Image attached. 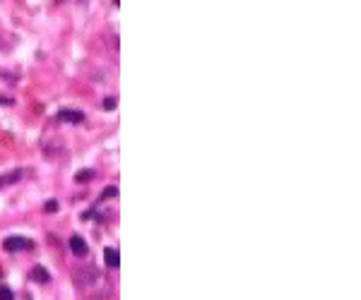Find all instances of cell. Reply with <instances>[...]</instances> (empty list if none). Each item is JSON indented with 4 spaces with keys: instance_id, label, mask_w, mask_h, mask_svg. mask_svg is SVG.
I'll return each mask as SVG.
<instances>
[{
    "instance_id": "30bf717a",
    "label": "cell",
    "mask_w": 361,
    "mask_h": 300,
    "mask_svg": "<svg viewBox=\"0 0 361 300\" xmlns=\"http://www.w3.org/2000/svg\"><path fill=\"white\" fill-rule=\"evenodd\" d=\"M116 195H118V190H116V188H109V190L102 192V200H106V197H116Z\"/></svg>"
},
{
    "instance_id": "8992f818",
    "label": "cell",
    "mask_w": 361,
    "mask_h": 300,
    "mask_svg": "<svg viewBox=\"0 0 361 300\" xmlns=\"http://www.w3.org/2000/svg\"><path fill=\"white\" fill-rule=\"evenodd\" d=\"M22 178V171H15V173H5V175H0V188L3 185H10V182H15Z\"/></svg>"
},
{
    "instance_id": "ba28073f",
    "label": "cell",
    "mask_w": 361,
    "mask_h": 300,
    "mask_svg": "<svg viewBox=\"0 0 361 300\" xmlns=\"http://www.w3.org/2000/svg\"><path fill=\"white\" fill-rule=\"evenodd\" d=\"M92 175H94V171H80V173H77V175H75V178H77V180H80V182H84V180H89Z\"/></svg>"
},
{
    "instance_id": "3957f363",
    "label": "cell",
    "mask_w": 361,
    "mask_h": 300,
    "mask_svg": "<svg viewBox=\"0 0 361 300\" xmlns=\"http://www.w3.org/2000/svg\"><path fill=\"white\" fill-rule=\"evenodd\" d=\"M70 250H73L77 257H84V255H87V243H84V238H80V236H73V238H70Z\"/></svg>"
},
{
    "instance_id": "277c9868",
    "label": "cell",
    "mask_w": 361,
    "mask_h": 300,
    "mask_svg": "<svg viewBox=\"0 0 361 300\" xmlns=\"http://www.w3.org/2000/svg\"><path fill=\"white\" fill-rule=\"evenodd\" d=\"M104 262L109 264L111 269H116V267L120 264V255H118V250H116V247H106V250H104Z\"/></svg>"
},
{
    "instance_id": "5b68a950",
    "label": "cell",
    "mask_w": 361,
    "mask_h": 300,
    "mask_svg": "<svg viewBox=\"0 0 361 300\" xmlns=\"http://www.w3.org/2000/svg\"><path fill=\"white\" fill-rule=\"evenodd\" d=\"M31 279H34L37 283H48L51 281V276H48V272L44 269V267H34V269H31Z\"/></svg>"
},
{
    "instance_id": "7a4b0ae2",
    "label": "cell",
    "mask_w": 361,
    "mask_h": 300,
    "mask_svg": "<svg viewBox=\"0 0 361 300\" xmlns=\"http://www.w3.org/2000/svg\"><path fill=\"white\" fill-rule=\"evenodd\" d=\"M58 118L63 120V123H82L84 113L82 110H75V108H60L58 110Z\"/></svg>"
},
{
    "instance_id": "8fae6325",
    "label": "cell",
    "mask_w": 361,
    "mask_h": 300,
    "mask_svg": "<svg viewBox=\"0 0 361 300\" xmlns=\"http://www.w3.org/2000/svg\"><path fill=\"white\" fill-rule=\"evenodd\" d=\"M116 108V99H104V110H113Z\"/></svg>"
},
{
    "instance_id": "9c48e42d",
    "label": "cell",
    "mask_w": 361,
    "mask_h": 300,
    "mask_svg": "<svg viewBox=\"0 0 361 300\" xmlns=\"http://www.w3.org/2000/svg\"><path fill=\"white\" fill-rule=\"evenodd\" d=\"M44 209L51 211V214H56V211H58V202L56 200H48L46 204H44Z\"/></svg>"
},
{
    "instance_id": "6da1fadb",
    "label": "cell",
    "mask_w": 361,
    "mask_h": 300,
    "mask_svg": "<svg viewBox=\"0 0 361 300\" xmlns=\"http://www.w3.org/2000/svg\"><path fill=\"white\" fill-rule=\"evenodd\" d=\"M3 247H5L8 252H19V250H31V247H34V243H31L29 238H22V236H10V238H5V243H3Z\"/></svg>"
},
{
    "instance_id": "52a82bcc",
    "label": "cell",
    "mask_w": 361,
    "mask_h": 300,
    "mask_svg": "<svg viewBox=\"0 0 361 300\" xmlns=\"http://www.w3.org/2000/svg\"><path fill=\"white\" fill-rule=\"evenodd\" d=\"M0 300H15V293L8 286H0Z\"/></svg>"
}]
</instances>
